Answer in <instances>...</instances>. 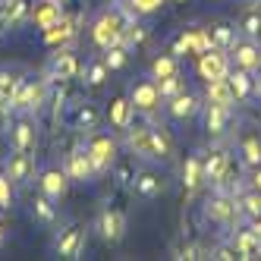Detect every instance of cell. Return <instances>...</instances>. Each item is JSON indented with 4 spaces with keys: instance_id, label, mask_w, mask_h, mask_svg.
Here are the masks:
<instances>
[{
    "instance_id": "cell-1",
    "label": "cell",
    "mask_w": 261,
    "mask_h": 261,
    "mask_svg": "<svg viewBox=\"0 0 261 261\" xmlns=\"http://www.w3.org/2000/svg\"><path fill=\"white\" fill-rule=\"evenodd\" d=\"M126 145L129 151L142 161H151V164H167L173 158V139L164 126L154 123H133L126 129Z\"/></svg>"
},
{
    "instance_id": "cell-2",
    "label": "cell",
    "mask_w": 261,
    "mask_h": 261,
    "mask_svg": "<svg viewBox=\"0 0 261 261\" xmlns=\"http://www.w3.org/2000/svg\"><path fill=\"white\" fill-rule=\"evenodd\" d=\"M129 19H136V13L129 10V4H126V10H120V7L104 10L98 19H95V25H91V38H95V44H98L101 50L120 44V41H123V29H126Z\"/></svg>"
},
{
    "instance_id": "cell-3",
    "label": "cell",
    "mask_w": 261,
    "mask_h": 261,
    "mask_svg": "<svg viewBox=\"0 0 261 261\" xmlns=\"http://www.w3.org/2000/svg\"><path fill=\"white\" fill-rule=\"evenodd\" d=\"M44 101H47V82L44 79H22L19 88H16V95H13V110L32 114V110H38Z\"/></svg>"
},
{
    "instance_id": "cell-4",
    "label": "cell",
    "mask_w": 261,
    "mask_h": 261,
    "mask_svg": "<svg viewBox=\"0 0 261 261\" xmlns=\"http://www.w3.org/2000/svg\"><path fill=\"white\" fill-rule=\"evenodd\" d=\"M85 151H88V161H91V167H95V176H98V173H104V170L114 167V161H117V142L110 139V136L95 133V136L88 139Z\"/></svg>"
},
{
    "instance_id": "cell-5",
    "label": "cell",
    "mask_w": 261,
    "mask_h": 261,
    "mask_svg": "<svg viewBox=\"0 0 261 261\" xmlns=\"http://www.w3.org/2000/svg\"><path fill=\"white\" fill-rule=\"evenodd\" d=\"M230 57H227V50L223 47H208V50H201L198 54V76L204 82H214V79H227V72H230Z\"/></svg>"
},
{
    "instance_id": "cell-6",
    "label": "cell",
    "mask_w": 261,
    "mask_h": 261,
    "mask_svg": "<svg viewBox=\"0 0 261 261\" xmlns=\"http://www.w3.org/2000/svg\"><path fill=\"white\" fill-rule=\"evenodd\" d=\"M236 214H239V204L236 198H230L227 192H217L204 201V217L211 223H220V227H233L236 223Z\"/></svg>"
},
{
    "instance_id": "cell-7",
    "label": "cell",
    "mask_w": 261,
    "mask_h": 261,
    "mask_svg": "<svg viewBox=\"0 0 261 261\" xmlns=\"http://www.w3.org/2000/svg\"><path fill=\"white\" fill-rule=\"evenodd\" d=\"M85 227H79V223H69V227H63L57 233V239H54V249H57L60 258H79L85 252Z\"/></svg>"
},
{
    "instance_id": "cell-8",
    "label": "cell",
    "mask_w": 261,
    "mask_h": 261,
    "mask_svg": "<svg viewBox=\"0 0 261 261\" xmlns=\"http://www.w3.org/2000/svg\"><path fill=\"white\" fill-rule=\"evenodd\" d=\"M95 230L104 242H110V246H117V242L126 236V214L120 208H104L98 214V223H95Z\"/></svg>"
},
{
    "instance_id": "cell-9",
    "label": "cell",
    "mask_w": 261,
    "mask_h": 261,
    "mask_svg": "<svg viewBox=\"0 0 261 261\" xmlns=\"http://www.w3.org/2000/svg\"><path fill=\"white\" fill-rule=\"evenodd\" d=\"M129 101L136 104V110H142V114H154V110L161 107V88H158V79H142L133 85V91H129Z\"/></svg>"
},
{
    "instance_id": "cell-10",
    "label": "cell",
    "mask_w": 261,
    "mask_h": 261,
    "mask_svg": "<svg viewBox=\"0 0 261 261\" xmlns=\"http://www.w3.org/2000/svg\"><path fill=\"white\" fill-rule=\"evenodd\" d=\"M10 145H13V151H35V145H38V126H35L32 117H22L13 123Z\"/></svg>"
},
{
    "instance_id": "cell-11",
    "label": "cell",
    "mask_w": 261,
    "mask_h": 261,
    "mask_svg": "<svg viewBox=\"0 0 261 261\" xmlns=\"http://www.w3.org/2000/svg\"><path fill=\"white\" fill-rule=\"evenodd\" d=\"M63 170H66V176L72 182H88L91 176H95V167H91L85 148H72V151L63 158Z\"/></svg>"
},
{
    "instance_id": "cell-12",
    "label": "cell",
    "mask_w": 261,
    "mask_h": 261,
    "mask_svg": "<svg viewBox=\"0 0 261 261\" xmlns=\"http://www.w3.org/2000/svg\"><path fill=\"white\" fill-rule=\"evenodd\" d=\"M204 164V182H211V186H220L223 176H227L233 167H230V154L223 151V148H211L208 158H201Z\"/></svg>"
},
{
    "instance_id": "cell-13",
    "label": "cell",
    "mask_w": 261,
    "mask_h": 261,
    "mask_svg": "<svg viewBox=\"0 0 261 261\" xmlns=\"http://www.w3.org/2000/svg\"><path fill=\"white\" fill-rule=\"evenodd\" d=\"M227 79H230V85H233V95H236V101H246V98H252V95H261V82L252 76L249 69H242V66H230V72H227Z\"/></svg>"
},
{
    "instance_id": "cell-14",
    "label": "cell",
    "mask_w": 261,
    "mask_h": 261,
    "mask_svg": "<svg viewBox=\"0 0 261 261\" xmlns=\"http://www.w3.org/2000/svg\"><path fill=\"white\" fill-rule=\"evenodd\" d=\"M227 54H233V63L236 66H242V69H249V72H258L261 69V47L249 38V41H236Z\"/></svg>"
},
{
    "instance_id": "cell-15",
    "label": "cell",
    "mask_w": 261,
    "mask_h": 261,
    "mask_svg": "<svg viewBox=\"0 0 261 261\" xmlns=\"http://www.w3.org/2000/svg\"><path fill=\"white\" fill-rule=\"evenodd\" d=\"M107 120H110L114 129H123V133H126V129L136 123V104L129 98H114L110 107H107Z\"/></svg>"
},
{
    "instance_id": "cell-16",
    "label": "cell",
    "mask_w": 261,
    "mask_h": 261,
    "mask_svg": "<svg viewBox=\"0 0 261 261\" xmlns=\"http://www.w3.org/2000/svg\"><path fill=\"white\" fill-rule=\"evenodd\" d=\"M198 110H201V104H198L195 95H189V91H179V95L167 98V114L173 120H192Z\"/></svg>"
},
{
    "instance_id": "cell-17",
    "label": "cell",
    "mask_w": 261,
    "mask_h": 261,
    "mask_svg": "<svg viewBox=\"0 0 261 261\" xmlns=\"http://www.w3.org/2000/svg\"><path fill=\"white\" fill-rule=\"evenodd\" d=\"M76 72H79V60H76V54H72L69 47H60V50L50 57V76H54V79L66 82V79L76 76Z\"/></svg>"
},
{
    "instance_id": "cell-18",
    "label": "cell",
    "mask_w": 261,
    "mask_h": 261,
    "mask_svg": "<svg viewBox=\"0 0 261 261\" xmlns=\"http://www.w3.org/2000/svg\"><path fill=\"white\" fill-rule=\"evenodd\" d=\"M29 16V0H4L0 4V35L16 29Z\"/></svg>"
},
{
    "instance_id": "cell-19",
    "label": "cell",
    "mask_w": 261,
    "mask_h": 261,
    "mask_svg": "<svg viewBox=\"0 0 261 261\" xmlns=\"http://www.w3.org/2000/svg\"><path fill=\"white\" fill-rule=\"evenodd\" d=\"M69 176H66V170L60 167V170H44L41 173V179H38V186H41V192L44 195H50L54 201H60L63 195H66V189H69Z\"/></svg>"
},
{
    "instance_id": "cell-20",
    "label": "cell",
    "mask_w": 261,
    "mask_h": 261,
    "mask_svg": "<svg viewBox=\"0 0 261 261\" xmlns=\"http://www.w3.org/2000/svg\"><path fill=\"white\" fill-rule=\"evenodd\" d=\"M7 176L13 182H29L35 176V161L29 151H13L10 161H7Z\"/></svg>"
},
{
    "instance_id": "cell-21",
    "label": "cell",
    "mask_w": 261,
    "mask_h": 261,
    "mask_svg": "<svg viewBox=\"0 0 261 261\" xmlns=\"http://www.w3.org/2000/svg\"><path fill=\"white\" fill-rule=\"evenodd\" d=\"M204 129L208 136H223L230 129V107H220V104H204Z\"/></svg>"
},
{
    "instance_id": "cell-22",
    "label": "cell",
    "mask_w": 261,
    "mask_h": 261,
    "mask_svg": "<svg viewBox=\"0 0 261 261\" xmlns=\"http://www.w3.org/2000/svg\"><path fill=\"white\" fill-rule=\"evenodd\" d=\"M233 249L239 258H258L261 255V233L252 227V230H239L236 239H233Z\"/></svg>"
},
{
    "instance_id": "cell-23",
    "label": "cell",
    "mask_w": 261,
    "mask_h": 261,
    "mask_svg": "<svg viewBox=\"0 0 261 261\" xmlns=\"http://www.w3.org/2000/svg\"><path fill=\"white\" fill-rule=\"evenodd\" d=\"M69 123H72V129H79V133H95L101 126V110L95 104H79Z\"/></svg>"
},
{
    "instance_id": "cell-24",
    "label": "cell",
    "mask_w": 261,
    "mask_h": 261,
    "mask_svg": "<svg viewBox=\"0 0 261 261\" xmlns=\"http://www.w3.org/2000/svg\"><path fill=\"white\" fill-rule=\"evenodd\" d=\"M239 154L246 167H261V133H246L239 139Z\"/></svg>"
},
{
    "instance_id": "cell-25",
    "label": "cell",
    "mask_w": 261,
    "mask_h": 261,
    "mask_svg": "<svg viewBox=\"0 0 261 261\" xmlns=\"http://www.w3.org/2000/svg\"><path fill=\"white\" fill-rule=\"evenodd\" d=\"M72 35H76V19H66V16H60V22H54L47 32H44V41L50 47H63Z\"/></svg>"
},
{
    "instance_id": "cell-26",
    "label": "cell",
    "mask_w": 261,
    "mask_h": 261,
    "mask_svg": "<svg viewBox=\"0 0 261 261\" xmlns=\"http://www.w3.org/2000/svg\"><path fill=\"white\" fill-rule=\"evenodd\" d=\"M19 72L16 69H0V110H13V95L19 88Z\"/></svg>"
},
{
    "instance_id": "cell-27",
    "label": "cell",
    "mask_w": 261,
    "mask_h": 261,
    "mask_svg": "<svg viewBox=\"0 0 261 261\" xmlns=\"http://www.w3.org/2000/svg\"><path fill=\"white\" fill-rule=\"evenodd\" d=\"M208 104H220V107H230L233 110L236 95H233L230 79H214V82H208Z\"/></svg>"
},
{
    "instance_id": "cell-28",
    "label": "cell",
    "mask_w": 261,
    "mask_h": 261,
    "mask_svg": "<svg viewBox=\"0 0 261 261\" xmlns=\"http://www.w3.org/2000/svg\"><path fill=\"white\" fill-rule=\"evenodd\" d=\"M201 182H204V164H201V158L198 154L186 158V164H182V186H186V192H195Z\"/></svg>"
},
{
    "instance_id": "cell-29",
    "label": "cell",
    "mask_w": 261,
    "mask_h": 261,
    "mask_svg": "<svg viewBox=\"0 0 261 261\" xmlns=\"http://www.w3.org/2000/svg\"><path fill=\"white\" fill-rule=\"evenodd\" d=\"M136 192L142 195V198H158L161 192H164V179L158 176V173H148V170H142V173H136Z\"/></svg>"
},
{
    "instance_id": "cell-30",
    "label": "cell",
    "mask_w": 261,
    "mask_h": 261,
    "mask_svg": "<svg viewBox=\"0 0 261 261\" xmlns=\"http://www.w3.org/2000/svg\"><path fill=\"white\" fill-rule=\"evenodd\" d=\"M236 25L233 22H214L211 29H208V35H211V44L214 47H223V50H230L233 44H236Z\"/></svg>"
},
{
    "instance_id": "cell-31",
    "label": "cell",
    "mask_w": 261,
    "mask_h": 261,
    "mask_svg": "<svg viewBox=\"0 0 261 261\" xmlns=\"http://www.w3.org/2000/svg\"><path fill=\"white\" fill-rule=\"evenodd\" d=\"M60 16H63L60 4H50V0H44V4L32 13V19H35V25H38V29H44V32H47L54 22H60Z\"/></svg>"
},
{
    "instance_id": "cell-32",
    "label": "cell",
    "mask_w": 261,
    "mask_h": 261,
    "mask_svg": "<svg viewBox=\"0 0 261 261\" xmlns=\"http://www.w3.org/2000/svg\"><path fill=\"white\" fill-rule=\"evenodd\" d=\"M179 72V57L176 54H158L151 60V76L154 79H167V76H176Z\"/></svg>"
},
{
    "instance_id": "cell-33",
    "label": "cell",
    "mask_w": 261,
    "mask_h": 261,
    "mask_svg": "<svg viewBox=\"0 0 261 261\" xmlns=\"http://www.w3.org/2000/svg\"><path fill=\"white\" fill-rule=\"evenodd\" d=\"M32 214H35V220H38V223H44V227L57 223V208H54V198H50V195H44V192H41L38 198H35Z\"/></svg>"
},
{
    "instance_id": "cell-34",
    "label": "cell",
    "mask_w": 261,
    "mask_h": 261,
    "mask_svg": "<svg viewBox=\"0 0 261 261\" xmlns=\"http://www.w3.org/2000/svg\"><path fill=\"white\" fill-rule=\"evenodd\" d=\"M239 32L246 35V38L258 41V38H261V10H255V7H246V16L239 19Z\"/></svg>"
},
{
    "instance_id": "cell-35",
    "label": "cell",
    "mask_w": 261,
    "mask_h": 261,
    "mask_svg": "<svg viewBox=\"0 0 261 261\" xmlns=\"http://www.w3.org/2000/svg\"><path fill=\"white\" fill-rule=\"evenodd\" d=\"M110 76V66L104 63V57L101 60H91L88 66H85V82L91 85V88H98V85H104V79Z\"/></svg>"
},
{
    "instance_id": "cell-36",
    "label": "cell",
    "mask_w": 261,
    "mask_h": 261,
    "mask_svg": "<svg viewBox=\"0 0 261 261\" xmlns=\"http://www.w3.org/2000/svg\"><path fill=\"white\" fill-rule=\"evenodd\" d=\"M145 41H148V29L142 22H136V19H129L126 29H123V41L120 44L129 47V44H145Z\"/></svg>"
},
{
    "instance_id": "cell-37",
    "label": "cell",
    "mask_w": 261,
    "mask_h": 261,
    "mask_svg": "<svg viewBox=\"0 0 261 261\" xmlns=\"http://www.w3.org/2000/svg\"><path fill=\"white\" fill-rule=\"evenodd\" d=\"M239 211L246 217H261V192L258 189H249L246 195L239 198Z\"/></svg>"
},
{
    "instance_id": "cell-38",
    "label": "cell",
    "mask_w": 261,
    "mask_h": 261,
    "mask_svg": "<svg viewBox=\"0 0 261 261\" xmlns=\"http://www.w3.org/2000/svg\"><path fill=\"white\" fill-rule=\"evenodd\" d=\"M104 63H107L110 69H123V66H126V44L107 47V50H104Z\"/></svg>"
},
{
    "instance_id": "cell-39",
    "label": "cell",
    "mask_w": 261,
    "mask_h": 261,
    "mask_svg": "<svg viewBox=\"0 0 261 261\" xmlns=\"http://www.w3.org/2000/svg\"><path fill=\"white\" fill-rule=\"evenodd\" d=\"M158 88H161V98H164V101H167V98H173V95H179V91H182L179 72H176V76H167V79H158Z\"/></svg>"
},
{
    "instance_id": "cell-40",
    "label": "cell",
    "mask_w": 261,
    "mask_h": 261,
    "mask_svg": "<svg viewBox=\"0 0 261 261\" xmlns=\"http://www.w3.org/2000/svg\"><path fill=\"white\" fill-rule=\"evenodd\" d=\"M126 4H129V10H133L136 16H148V13L161 10L167 0H126Z\"/></svg>"
},
{
    "instance_id": "cell-41",
    "label": "cell",
    "mask_w": 261,
    "mask_h": 261,
    "mask_svg": "<svg viewBox=\"0 0 261 261\" xmlns=\"http://www.w3.org/2000/svg\"><path fill=\"white\" fill-rule=\"evenodd\" d=\"M10 204H13V179L0 173V211H7Z\"/></svg>"
},
{
    "instance_id": "cell-42",
    "label": "cell",
    "mask_w": 261,
    "mask_h": 261,
    "mask_svg": "<svg viewBox=\"0 0 261 261\" xmlns=\"http://www.w3.org/2000/svg\"><path fill=\"white\" fill-rule=\"evenodd\" d=\"M117 176H120V182H136L133 167H126V164H120V167H117Z\"/></svg>"
},
{
    "instance_id": "cell-43",
    "label": "cell",
    "mask_w": 261,
    "mask_h": 261,
    "mask_svg": "<svg viewBox=\"0 0 261 261\" xmlns=\"http://www.w3.org/2000/svg\"><path fill=\"white\" fill-rule=\"evenodd\" d=\"M249 182H252V189H258V192H261V167H255V173H252V179H249Z\"/></svg>"
},
{
    "instance_id": "cell-44",
    "label": "cell",
    "mask_w": 261,
    "mask_h": 261,
    "mask_svg": "<svg viewBox=\"0 0 261 261\" xmlns=\"http://www.w3.org/2000/svg\"><path fill=\"white\" fill-rule=\"evenodd\" d=\"M4 242H7V230H4V223H0V249H4Z\"/></svg>"
},
{
    "instance_id": "cell-45",
    "label": "cell",
    "mask_w": 261,
    "mask_h": 261,
    "mask_svg": "<svg viewBox=\"0 0 261 261\" xmlns=\"http://www.w3.org/2000/svg\"><path fill=\"white\" fill-rule=\"evenodd\" d=\"M7 114H10V110H0V129L7 126Z\"/></svg>"
},
{
    "instance_id": "cell-46",
    "label": "cell",
    "mask_w": 261,
    "mask_h": 261,
    "mask_svg": "<svg viewBox=\"0 0 261 261\" xmlns=\"http://www.w3.org/2000/svg\"><path fill=\"white\" fill-rule=\"evenodd\" d=\"M246 7H255V10H261V0H246Z\"/></svg>"
},
{
    "instance_id": "cell-47",
    "label": "cell",
    "mask_w": 261,
    "mask_h": 261,
    "mask_svg": "<svg viewBox=\"0 0 261 261\" xmlns=\"http://www.w3.org/2000/svg\"><path fill=\"white\" fill-rule=\"evenodd\" d=\"M50 4H66V0H50Z\"/></svg>"
}]
</instances>
